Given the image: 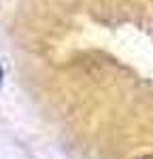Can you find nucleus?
I'll use <instances>...</instances> for the list:
<instances>
[{
    "mask_svg": "<svg viewBox=\"0 0 153 159\" xmlns=\"http://www.w3.org/2000/svg\"><path fill=\"white\" fill-rule=\"evenodd\" d=\"M138 159H153V155H145V157H138Z\"/></svg>",
    "mask_w": 153,
    "mask_h": 159,
    "instance_id": "1",
    "label": "nucleus"
}]
</instances>
